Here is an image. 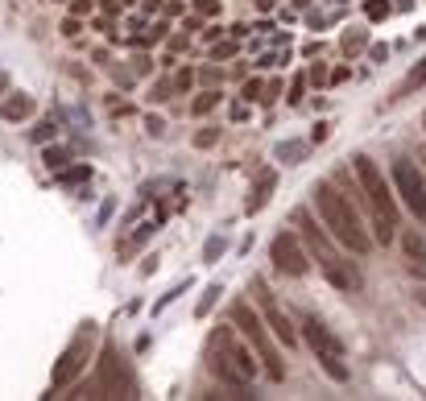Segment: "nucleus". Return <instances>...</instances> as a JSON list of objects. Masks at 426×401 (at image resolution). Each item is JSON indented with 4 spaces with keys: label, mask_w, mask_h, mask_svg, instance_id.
I'll return each mask as SVG.
<instances>
[{
    "label": "nucleus",
    "mask_w": 426,
    "mask_h": 401,
    "mask_svg": "<svg viewBox=\"0 0 426 401\" xmlns=\"http://www.w3.org/2000/svg\"><path fill=\"white\" fill-rule=\"evenodd\" d=\"M220 294H224V290H220V286H207V290H203V298H199V306H195V315H199V319H203V315H207V311H211V302H215V298H220Z\"/></svg>",
    "instance_id": "5701e85b"
},
{
    "label": "nucleus",
    "mask_w": 426,
    "mask_h": 401,
    "mask_svg": "<svg viewBox=\"0 0 426 401\" xmlns=\"http://www.w3.org/2000/svg\"><path fill=\"white\" fill-rule=\"evenodd\" d=\"M182 290H191V277H182V286H174V290H170V294H162V298H157V306H153V311H166V306H170V302H174V298H178V294H182Z\"/></svg>",
    "instance_id": "bb28decb"
},
{
    "label": "nucleus",
    "mask_w": 426,
    "mask_h": 401,
    "mask_svg": "<svg viewBox=\"0 0 426 401\" xmlns=\"http://www.w3.org/2000/svg\"><path fill=\"white\" fill-rule=\"evenodd\" d=\"M87 178H91V166H70V170H58V174H54L58 186H83Z\"/></svg>",
    "instance_id": "f3484780"
},
{
    "label": "nucleus",
    "mask_w": 426,
    "mask_h": 401,
    "mask_svg": "<svg viewBox=\"0 0 426 401\" xmlns=\"http://www.w3.org/2000/svg\"><path fill=\"white\" fill-rule=\"evenodd\" d=\"M302 340L315 348V352H331V356H344V344H340V335H331L315 315H307L302 319Z\"/></svg>",
    "instance_id": "9b49d317"
},
{
    "label": "nucleus",
    "mask_w": 426,
    "mask_h": 401,
    "mask_svg": "<svg viewBox=\"0 0 426 401\" xmlns=\"http://www.w3.org/2000/svg\"><path fill=\"white\" fill-rule=\"evenodd\" d=\"M426 83V62H418L410 75H406V83H402V91H414V87H423Z\"/></svg>",
    "instance_id": "b1692460"
},
{
    "label": "nucleus",
    "mask_w": 426,
    "mask_h": 401,
    "mask_svg": "<svg viewBox=\"0 0 426 401\" xmlns=\"http://www.w3.org/2000/svg\"><path fill=\"white\" fill-rule=\"evenodd\" d=\"M273 186H278V174H273V170H265V174L257 178V186L249 190V199H244V211H249V215H257V211H261V207L269 203Z\"/></svg>",
    "instance_id": "ddd939ff"
},
{
    "label": "nucleus",
    "mask_w": 426,
    "mask_h": 401,
    "mask_svg": "<svg viewBox=\"0 0 426 401\" xmlns=\"http://www.w3.org/2000/svg\"><path fill=\"white\" fill-rule=\"evenodd\" d=\"M66 166V149H46V170H62Z\"/></svg>",
    "instance_id": "cd10ccee"
},
{
    "label": "nucleus",
    "mask_w": 426,
    "mask_h": 401,
    "mask_svg": "<svg viewBox=\"0 0 426 401\" xmlns=\"http://www.w3.org/2000/svg\"><path fill=\"white\" fill-rule=\"evenodd\" d=\"M54 133H58V124H54V120H41V124L29 133V141H37V145H41V141H54Z\"/></svg>",
    "instance_id": "4be33fe9"
},
{
    "label": "nucleus",
    "mask_w": 426,
    "mask_h": 401,
    "mask_svg": "<svg viewBox=\"0 0 426 401\" xmlns=\"http://www.w3.org/2000/svg\"><path fill=\"white\" fill-rule=\"evenodd\" d=\"M302 157H307V141H282L278 145V162L282 166H298Z\"/></svg>",
    "instance_id": "dca6fc26"
},
{
    "label": "nucleus",
    "mask_w": 426,
    "mask_h": 401,
    "mask_svg": "<svg viewBox=\"0 0 426 401\" xmlns=\"http://www.w3.org/2000/svg\"><path fill=\"white\" fill-rule=\"evenodd\" d=\"M269 257H273V265H278L282 273H290V277H302V273L311 269V253L302 248L298 232H278L273 244H269Z\"/></svg>",
    "instance_id": "423d86ee"
},
{
    "label": "nucleus",
    "mask_w": 426,
    "mask_h": 401,
    "mask_svg": "<svg viewBox=\"0 0 426 401\" xmlns=\"http://www.w3.org/2000/svg\"><path fill=\"white\" fill-rule=\"evenodd\" d=\"M278 95H282V83H269V87H265V95H261V99H257V104H273V99H278Z\"/></svg>",
    "instance_id": "7c9ffc66"
},
{
    "label": "nucleus",
    "mask_w": 426,
    "mask_h": 401,
    "mask_svg": "<svg viewBox=\"0 0 426 401\" xmlns=\"http://www.w3.org/2000/svg\"><path fill=\"white\" fill-rule=\"evenodd\" d=\"M360 46H365V33H348L344 37V50H360Z\"/></svg>",
    "instance_id": "2f4dec72"
},
{
    "label": "nucleus",
    "mask_w": 426,
    "mask_h": 401,
    "mask_svg": "<svg viewBox=\"0 0 426 401\" xmlns=\"http://www.w3.org/2000/svg\"><path fill=\"white\" fill-rule=\"evenodd\" d=\"M302 91H307V79H294V83H290V95H286V99H290V104H302Z\"/></svg>",
    "instance_id": "c756f323"
},
{
    "label": "nucleus",
    "mask_w": 426,
    "mask_h": 401,
    "mask_svg": "<svg viewBox=\"0 0 426 401\" xmlns=\"http://www.w3.org/2000/svg\"><path fill=\"white\" fill-rule=\"evenodd\" d=\"M244 99H261V83H257V79L244 83Z\"/></svg>",
    "instance_id": "f704fd0d"
},
{
    "label": "nucleus",
    "mask_w": 426,
    "mask_h": 401,
    "mask_svg": "<svg viewBox=\"0 0 426 401\" xmlns=\"http://www.w3.org/2000/svg\"><path fill=\"white\" fill-rule=\"evenodd\" d=\"M199 12H207V17L220 12V0H199Z\"/></svg>",
    "instance_id": "e433bc0d"
},
{
    "label": "nucleus",
    "mask_w": 426,
    "mask_h": 401,
    "mask_svg": "<svg viewBox=\"0 0 426 401\" xmlns=\"http://www.w3.org/2000/svg\"><path fill=\"white\" fill-rule=\"evenodd\" d=\"M153 232H157V224H141V232H137V236H128V240H124V253H133V248H141V244H145V240H149V236H153Z\"/></svg>",
    "instance_id": "412c9836"
},
{
    "label": "nucleus",
    "mask_w": 426,
    "mask_h": 401,
    "mask_svg": "<svg viewBox=\"0 0 426 401\" xmlns=\"http://www.w3.org/2000/svg\"><path fill=\"white\" fill-rule=\"evenodd\" d=\"M215 104H220V91H203V95H199V99L191 104V112H195V116H207V112H211Z\"/></svg>",
    "instance_id": "aec40b11"
},
{
    "label": "nucleus",
    "mask_w": 426,
    "mask_h": 401,
    "mask_svg": "<svg viewBox=\"0 0 426 401\" xmlns=\"http://www.w3.org/2000/svg\"><path fill=\"white\" fill-rule=\"evenodd\" d=\"M257 8H261V12H273V8H278V0H257Z\"/></svg>",
    "instance_id": "58836bf2"
},
{
    "label": "nucleus",
    "mask_w": 426,
    "mask_h": 401,
    "mask_svg": "<svg viewBox=\"0 0 426 401\" xmlns=\"http://www.w3.org/2000/svg\"><path fill=\"white\" fill-rule=\"evenodd\" d=\"M87 8H91V0H75V4H70V12H75V17H83Z\"/></svg>",
    "instance_id": "4c0bfd02"
},
{
    "label": "nucleus",
    "mask_w": 426,
    "mask_h": 401,
    "mask_svg": "<svg viewBox=\"0 0 426 401\" xmlns=\"http://www.w3.org/2000/svg\"><path fill=\"white\" fill-rule=\"evenodd\" d=\"M232 54H236V41H224V46H215L211 58H232Z\"/></svg>",
    "instance_id": "473e14b6"
},
{
    "label": "nucleus",
    "mask_w": 426,
    "mask_h": 401,
    "mask_svg": "<svg viewBox=\"0 0 426 401\" xmlns=\"http://www.w3.org/2000/svg\"><path fill=\"white\" fill-rule=\"evenodd\" d=\"M298 219V228H302V240H307V253L319 261V269H323V277L336 286V290H344V294H356L360 286H365V277H360V269L352 265V261H344L336 248H331V240H327V232H323V224H315L307 211H298L294 215Z\"/></svg>",
    "instance_id": "f03ea898"
},
{
    "label": "nucleus",
    "mask_w": 426,
    "mask_h": 401,
    "mask_svg": "<svg viewBox=\"0 0 426 401\" xmlns=\"http://www.w3.org/2000/svg\"><path fill=\"white\" fill-rule=\"evenodd\" d=\"M29 112H33V99H29V95H12V99L0 104V116H4V120H25Z\"/></svg>",
    "instance_id": "2eb2a0df"
},
{
    "label": "nucleus",
    "mask_w": 426,
    "mask_h": 401,
    "mask_svg": "<svg viewBox=\"0 0 426 401\" xmlns=\"http://www.w3.org/2000/svg\"><path fill=\"white\" fill-rule=\"evenodd\" d=\"M215 141H220V128H199L195 133V149H211Z\"/></svg>",
    "instance_id": "393cba45"
},
{
    "label": "nucleus",
    "mask_w": 426,
    "mask_h": 401,
    "mask_svg": "<svg viewBox=\"0 0 426 401\" xmlns=\"http://www.w3.org/2000/svg\"><path fill=\"white\" fill-rule=\"evenodd\" d=\"M402 248H406V261H410V265H423L426 269V236L418 228H406V232H402Z\"/></svg>",
    "instance_id": "4468645a"
},
{
    "label": "nucleus",
    "mask_w": 426,
    "mask_h": 401,
    "mask_svg": "<svg viewBox=\"0 0 426 401\" xmlns=\"http://www.w3.org/2000/svg\"><path fill=\"white\" fill-rule=\"evenodd\" d=\"M327 133H331V124H315V133H311V141L319 145V141H327Z\"/></svg>",
    "instance_id": "c9c22d12"
},
{
    "label": "nucleus",
    "mask_w": 426,
    "mask_h": 401,
    "mask_svg": "<svg viewBox=\"0 0 426 401\" xmlns=\"http://www.w3.org/2000/svg\"><path fill=\"white\" fill-rule=\"evenodd\" d=\"M145 128H149V137H162V133H166V124H162L157 116H149V120H145Z\"/></svg>",
    "instance_id": "72a5a7b5"
},
{
    "label": "nucleus",
    "mask_w": 426,
    "mask_h": 401,
    "mask_svg": "<svg viewBox=\"0 0 426 401\" xmlns=\"http://www.w3.org/2000/svg\"><path fill=\"white\" fill-rule=\"evenodd\" d=\"M232 327L249 340V348L257 352V360H261V369H265V377L269 381H282L286 377V364H282V352L273 348V340H269V331H265V323H261V315L249 306V302H236L232 306Z\"/></svg>",
    "instance_id": "7ed1b4c3"
},
{
    "label": "nucleus",
    "mask_w": 426,
    "mask_h": 401,
    "mask_svg": "<svg viewBox=\"0 0 426 401\" xmlns=\"http://www.w3.org/2000/svg\"><path fill=\"white\" fill-rule=\"evenodd\" d=\"M394 186H398L402 203L414 211V219L426 224V178L410 157H398V162H394Z\"/></svg>",
    "instance_id": "39448f33"
},
{
    "label": "nucleus",
    "mask_w": 426,
    "mask_h": 401,
    "mask_svg": "<svg viewBox=\"0 0 426 401\" xmlns=\"http://www.w3.org/2000/svg\"><path fill=\"white\" fill-rule=\"evenodd\" d=\"M224 253H228V236H211V240L203 244V261H207V265H215Z\"/></svg>",
    "instance_id": "6ab92c4d"
},
{
    "label": "nucleus",
    "mask_w": 426,
    "mask_h": 401,
    "mask_svg": "<svg viewBox=\"0 0 426 401\" xmlns=\"http://www.w3.org/2000/svg\"><path fill=\"white\" fill-rule=\"evenodd\" d=\"M0 91H4V75H0Z\"/></svg>",
    "instance_id": "ea45409f"
},
{
    "label": "nucleus",
    "mask_w": 426,
    "mask_h": 401,
    "mask_svg": "<svg viewBox=\"0 0 426 401\" xmlns=\"http://www.w3.org/2000/svg\"><path fill=\"white\" fill-rule=\"evenodd\" d=\"M365 12H369V21H381V17H389V0H369Z\"/></svg>",
    "instance_id": "a878e982"
},
{
    "label": "nucleus",
    "mask_w": 426,
    "mask_h": 401,
    "mask_svg": "<svg viewBox=\"0 0 426 401\" xmlns=\"http://www.w3.org/2000/svg\"><path fill=\"white\" fill-rule=\"evenodd\" d=\"M211 344H215V348H224V352L232 356V364H236V369H240V373H244L249 381L257 377V369H261V360H257V352H249L244 344H236V335H232L228 327H220V331L211 335Z\"/></svg>",
    "instance_id": "9d476101"
},
{
    "label": "nucleus",
    "mask_w": 426,
    "mask_h": 401,
    "mask_svg": "<svg viewBox=\"0 0 426 401\" xmlns=\"http://www.w3.org/2000/svg\"><path fill=\"white\" fill-rule=\"evenodd\" d=\"M352 170H356V182H360V190H365L369 207H373L377 215H385L389 224H398V203H394V190H389L385 174L377 170V162H373V157H365V153H356V157H352Z\"/></svg>",
    "instance_id": "20e7f679"
},
{
    "label": "nucleus",
    "mask_w": 426,
    "mask_h": 401,
    "mask_svg": "<svg viewBox=\"0 0 426 401\" xmlns=\"http://www.w3.org/2000/svg\"><path fill=\"white\" fill-rule=\"evenodd\" d=\"M99 389L108 398H133V377H128L124 360L116 356V348H108L104 360H99Z\"/></svg>",
    "instance_id": "1a4fd4ad"
},
{
    "label": "nucleus",
    "mask_w": 426,
    "mask_h": 401,
    "mask_svg": "<svg viewBox=\"0 0 426 401\" xmlns=\"http://www.w3.org/2000/svg\"><path fill=\"white\" fill-rule=\"evenodd\" d=\"M207 364H211V373H215L224 385H232V389H249V377H244V373L232 364V356H228L224 348H215V344H211V352H207Z\"/></svg>",
    "instance_id": "f8f14e48"
},
{
    "label": "nucleus",
    "mask_w": 426,
    "mask_h": 401,
    "mask_svg": "<svg viewBox=\"0 0 426 401\" xmlns=\"http://www.w3.org/2000/svg\"><path fill=\"white\" fill-rule=\"evenodd\" d=\"M253 294H257V302H261V311H265V323H269V331L286 344V348H294L298 344V331H294V323L286 319V311L273 302V294H269V286L261 282V277H253Z\"/></svg>",
    "instance_id": "6e6552de"
},
{
    "label": "nucleus",
    "mask_w": 426,
    "mask_h": 401,
    "mask_svg": "<svg viewBox=\"0 0 426 401\" xmlns=\"http://www.w3.org/2000/svg\"><path fill=\"white\" fill-rule=\"evenodd\" d=\"M91 344H95V327L87 323L79 335H75V344L62 352V360H58V369H54V389H62V385H70L79 373H83V364L91 360Z\"/></svg>",
    "instance_id": "0eeeda50"
},
{
    "label": "nucleus",
    "mask_w": 426,
    "mask_h": 401,
    "mask_svg": "<svg viewBox=\"0 0 426 401\" xmlns=\"http://www.w3.org/2000/svg\"><path fill=\"white\" fill-rule=\"evenodd\" d=\"M191 83H195L191 70H178V75H174V91H191Z\"/></svg>",
    "instance_id": "c85d7f7f"
},
{
    "label": "nucleus",
    "mask_w": 426,
    "mask_h": 401,
    "mask_svg": "<svg viewBox=\"0 0 426 401\" xmlns=\"http://www.w3.org/2000/svg\"><path fill=\"white\" fill-rule=\"evenodd\" d=\"M315 207H319L323 228H327L352 257H365V253L373 248V236L365 232V224H360L356 207L348 203V195L336 190V182H315Z\"/></svg>",
    "instance_id": "f257e3e1"
},
{
    "label": "nucleus",
    "mask_w": 426,
    "mask_h": 401,
    "mask_svg": "<svg viewBox=\"0 0 426 401\" xmlns=\"http://www.w3.org/2000/svg\"><path fill=\"white\" fill-rule=\"evenodd\" d=\"M315 360L327 369V377H336V381H348V369L340 364V356H331V352H315Z\"/></svg>",
    "instance_id": "a211bd4d"
}]
</instances>
